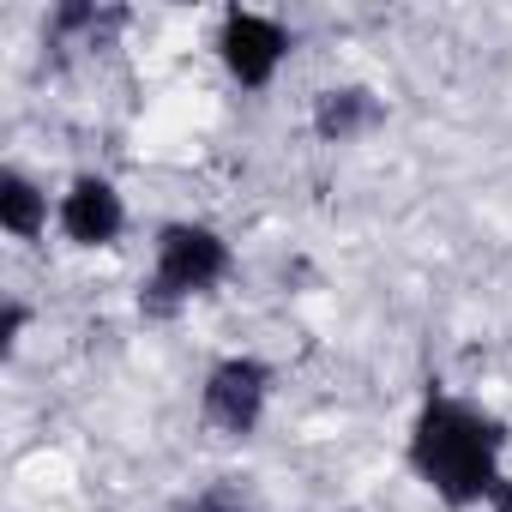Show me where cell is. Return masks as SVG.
<instances>
[{"label":"cell","instance_id":"obj_1","mask_svg":"<svg viewBox=\"0 0 512 512\" xmlns=\"http://www.w3.org/2000/svg\"><path fill=\"white\" fill-rule=\"evenodd\" d=\"M500 452H506V422L494 410H482L464 392L428 386V398L410 416V476L452 512L470 506H494V494L506 488L500 476Z\"/></svg>","mask_w":512,"mask_h":512},{"label":"cell","instance_id":"obj_2","mask_svg":"<svg viewBox=\"0 0 512 512\" xmlns=\"http://www.w3.org/2000/svg\"><path fill=\"white\" fill-rule=\"evenodd\" d=\"M229 272H235V247L223 241V229L175 217L151 241V272L139 284V314L145 320H175L187 302L211 296Z\"/></svg>","mask_w":512,"mask_h":512},{"label":"cell","instance_id":"obj_3","mask_svg":"<svg viewBox=\"0 0 512 512\" xmlns=\"http://www.w3.org/2000/svg\"><path fill=\"white\" fill-rule=\"evenodd\" d=\"M272 386H278V368L260 362V356H223L211 362L205 386H199V422L217 434V440H253L272 410Z\"/></svg>","mask_w":512,"mask_h":512},{"label":"cell","instance_id":"obj_4","mask_svg":"<svg viewBox=\"0 0 512 512\" xmlns=\"http://www.w3.org/2000/svg\"><path fill=\"white\" fill-rule=\"evenodd\" d=\"M217 61H223V73L241 85V91H272L278 85V73H284V61L296 55V31L284 25V19H272V13H253V7H229L223 19H217Z\"/></svg>","mask_w":512,"mask_h":512},{"label":"cell","instance_id":"obj_5","mask_svg":"<svg viewBox=\"0 0 512 512\" xmlns=\"http://www.w3.org/2000/svg\"><path fill=\"white\" fill-rule=\"evenodd\" d=\"M55 229L73 247H115L127 235V199L109 175H73L55 199Z\"/></svg>","mask_w":512,"mask_h":512},{"label":"cell","instance_id":"obj_6","mask_svg":"<svg viewBox=\"0 0 512 512\" xmlns=\"http://www.w3.org/2000/svg\"><path fill=\"white\" fill-rule=\"evenodd\" d=\"M308 127H314L320 145H356V139H368L374 127H386V103H380L368 85H326V91L314 97Z\"/></svg>","mask_w":512,"mask_h":512},{"label":"cell","instance_id":"obj_7","mask_svg":"<svg viewBox=\"0 0 512 512\" xmlns=\"http://www.w3.org/2000/svg\"><path fill=\"white\" fill-rule=\"evenodd\" d=\"M49 217H55V205H49L43 181H31L25 169H0V229L31 247L49 235Z\"/></svg>","mask_w":512,"mask_h":512},{"label":"cell","instance_id":"obj_8","mask_svg":"<svg viewBox=\"0 0 512 512\" xmlns=\"http://www.w3.org/2000/svg\"><path fill=\"white\" fill-rule=\"evenodd\" d=\"M175 512H260V506H253L241 476H217V482H199L193 494H181Z\"/></svg>","mask_w":512,"mask_h":512},{"label":"cell","instance_id":"obj_9","mask_svg":"<svg viewBox=\"0 0 512 512\" xmlns=\"http://www.w3.org/2000/svg\"><path fill=\"white\" fill-rule=\"evenodd\" d=\"M103 25H127V13H103V7H79V0H73V7H55L49 13V37H103Z\"/></svg>","mask_w":512,"mask_h":512},{"label":"cell","instance_id":"obj_10","mask_svg":"<svg viewBox=\"0 0 512 512\" xmlns=\"http://www.w3.org/2000/svg\"><path fill=\"white\" fill-rule=\"evenodd\" d=\"M25 332H31V308L19 302V296H7L0 302V356H19V344H25Z\"/></svg>","mask_w":512,"mask_h":512},{"label":"cell","instance_id":"obj_11","mask_svg":"<svg viewBox=\"0 0 512 512\" xmlns=\"http://www.w3.org/2000/svg\"><path fill=\"white\" fill-rule=\"evenodd\" d=\"M488 512H512V476H506V488L494 494V506H488Z\"/></svg>","mask_w":512,"mask_h":512}]
</instances>
